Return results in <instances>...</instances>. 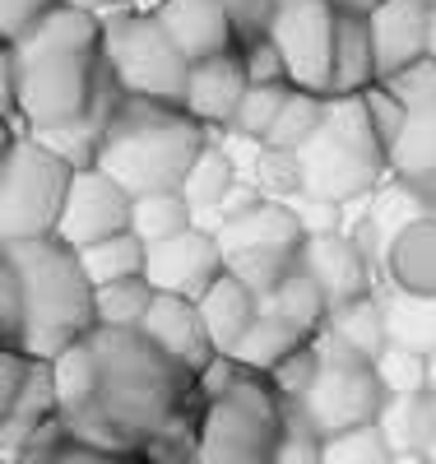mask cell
<instances>
[{"instance_id":"cell-1","label":"cell","mask_w":436,"mask_h":464,"mask_svg":"<svg viewBox=\"0 0 436 464\" xmlns=\"http://www.w3.org/2000/svg\"><path fill=\"white\" fill-rule=\"evenodd\" d=\"M61 422L93 446L144 455L168 428L186 418V400L200 376L172 362L144 330H107L52 358Z\"/></svg>"},{"instance_id":"cell-2","label":"cell","mask_w":436,"mask_h":464,"mask_svg":"<svg viewBox=\"0 0 436 464\" xmlns=\"http://www.w3.org/2000/svg\"><path fill=\"white\" fill-rule=\"evenodd\" d=\"M19 70V121L28 135H56L89 121L116 74L102 56V14L56 0L19 43H5Z\"/></svg>"},{"instance_id":"cell-3","label":"cell","mask_w":436,"mask_h":464,"mask_svg":"<svg viewBox=\"0 0 436 464\" xmlns=\"http://www.w3.org/2000/svg\"><path fill=\"white\" fill-rule=\"evenodd\" d=\"M209 144H214V130L205 121H195L186 107L126 93L102 130L98 168L111 172L131 196L181 190Z\"/></svg>"},{"instance_id":"cell-4","label":"cell","mask_w":436,"mask_h":464,"mask_svg":"<svg viewBox=\"0 0 436 464\" xmlns=\"http://www.w3.org/2000/svg\"><path fill=\"white\" fill-rule=\"evenodd\" d=\"M0 256H5L19 279H24V353L33 358H61L65 348H74L79 339H89L98 330V306H93V279L84 269V256H79L70 242L61 237H33V242H0Z\"/></svg>"},{"instance_id":"cell-5","label":"cell","mask_w":436,"mask_h":464,"mask_svg":"<svg viewBox=\"0 0 436 464\" xmlns=\"http://www.w3.org/2000/svg\"><path fill=\"white\" fill-rule=\"evenodd\" d=\"M306 168V196H321L334 205H353L394 177L390 163V140L376 130L372 107L363 93H330V111L321 130H315L302 149Z\"/></svg>"},{"instance_id":"cell-6","label":"cell","mask_w":436,"mask_h":464,"mask_svg":"<svg viewBox=\"0 0 436 464\" xmlns=\"http://www.w3.org/2000/svg\"><path fill=\"white\" fill-rule=\"evenodd\" d=\"M74 163L43 135L10 130L0 159V242L56 237Z\"/></svg>"},{"instance_id":"cell-7","label":"cell","mask_w":436,"mask_h":464,"mask_svg":"<svg viewBox=\"0 0 436 464\" xmlns=\"http://www.w3.org/2000/svg\"><path fill=\"white\" fill-rule=\"evenodd\" d=\"M102 56L131 98H153L186 107L190 84V61L168 37L153 10H116L102 14Z\"/></svg>"},{"instance_id":"cell-8","label":"cell","mask_w":436,"mask_h":464,"mask_svg":"<svg viewBox=\"0 0 436 464\" xmlns=\"http://www.w3.org/2000/svg\"><path fill=\"white\" fill-rule=\"evenodd\" d=\"M315 343H321V372H315L311 391L302 400H288V404H297L321 437L376 422L390 404V391H385L376 362L334 343L330 334H315Z\"/></svg>"},{"instance_id":"cell-9","label":"cell","mask_w":436,"mask_h":464,"mask_svg":"<svg viewBox=\"0 0 436 464\" xmlns=\"http://www.w3.org/2000/svg\"><path fill=\"white\" fill-rule=\"evenodd\" d=\"M334 24L339 10L334 0H279L269 14V37L288 61L293 89L330 93V70H334Z\"/></svg>"},{"instance_id":"cell-10","label":"cell","mask_w":436,"mask_h":464,"mask_svg":"<svg viewBox=\"0 0 436 464\" xmlns=\"http://www.w3.org/2000/svg\"><path fill=\"white\" fill-rule=\"evenodd\" d=\"M131 209H135V196L111 172H102L98 163L93 168H74L56 237L70 242L74 251H84V246H93L102 237L126 232L131 227Z\"/></svg>"},{"instance_id":"cell-11","label":"cell","mask_w":436,"mask_h":464,"mask_svg":"<svg viewBox=\"0 0 436 464\" xmlns=\"http://www.w3.org/2000/svg\"><path fill=\"white\" fill-rule=\"evenodd\" d=\"M228 269V256H223V242L218 232L195 223L186 232H177V237L149 246V284L158 293H177V297H195L200 302L205 288Z\"/></svg>"},{"instance_id":"cell-12","label":"cell","mask_w":436,"mask_h":464,"mask_svg":"<svg viewBox=\"0 0 436 464\" xmlns=\"http://www.w3.org/2000/svg\"><path fill=\"white\" fill-rule=\"evenodd\" d=\"M422 214H436V205L422 196L413 181L390 177L376 196H372L363 223L353 227V237H358V246H363V256H367V265H372L376 288L390 284V246L400 242V232H404L409 223H418Z\"/></svg>"},{"instance_id":"cell-13","label":"cell","mask_w":436,"mask_h":464,"mask_svg":"<svg viewBox=\"0 0 436 464\" xmlns=\"http://www.w3.org/2000/svg\"><path fill=\"white\" fill-rule=\"evenodd\" d=\"M302 269H306L315 284H321V293L330 297V306H348V302H358V297L381 293L372 265H367V256L358 246V237H353V227H344V232H315V237H306Z\"/></svg>"},{"instance_id":"cell-14","label":"cell","mask_w":436,"mask_h":464,"mask_svg":"<svg viewBox=\"0 0 436 464\" xmlns=\"http://www.w3.org/2000/svg\"><path fill=\"white\" fill-rule=\"evenodd\" d=\"M172 362H181L190 376H200L214 358H218V348L205 330V316H200V302L195 297H177V293H158L153 306H149V316L140 325Z\"/></svg>"},{"instance_id":"cell-15","label":"cell","mask_w":436,"mask_h":464,"mask_svg":"<svg viewBox=\"0 0 436 464\" xmlns=\"http://www.w3.org/2000/svg\"><path fill=\"white\" fill-rule=\"evenodd\" d=\"M153 14L190 65L242 47V33H237L232 14L223 10V0H158Z\"/></svg>"},{"instance_id":"cell-16","label":"cell","mask_w":436,"mask_h":464,"mask_svg":"<svg viewBox=\"0 0 436 464\" xmlns=\"http://www.w3.org/2000/svg\"><path fill=\"white\" fill-rule=\"evenodd\" d=\"M251 89V74H247V61H242V47L237 52H223V56H209V61H195L190 65V84H186V111L195 121H205L209 130H228L237 107H242Z\"/></svg>"},{"instance_id":"cell-17","label":"cell","mask_w":436,"mask_h":464,"mask_svg":"<svg viewBox=\"0 0 436 464\" xmlns=\"http://www.w3.org/2000/svg\"><path fill=\"white\" fill-rule=\"evenodd\" d=\"M367 19H372V43H376L381 80H390V74H400L404 65L427 56L431 0H381Z\"/></svg>"},{"instance_id":"cell-18","label":"cell","mask_w":436,"mask_h":464,"mask_svg":"<svg viewBox=\"0 0 436 464\" xmlns=\"http://www.w3.org/2000/svg\"><path fill=\"white\" fill-rule=\"evenodd\" d=\"M214 232L223 242V256H237V251H302L306 246V227H302V218L288 200H260V205L232 214V218H218Z\"/></svg>"},{"instance_id":"cell-19","label":"cell","mask_w":436,"mask_h":464,"mask_svg":"<svg viewBox=\"0 0 436 464\" xmlns=\"http://www.w3.org/2000/svg\"><path fill=\"white\" fill-rule=\"evenodd\" d=\"M265 312V302L237 279V275H223L205 288V297H200V316H205V330H209V339H214V348L223 358H232V348L247 339V330L256 325V316Z\"/></svg>"},{"instance_id":"cell-20","label":"cell","mask_w":436,"mask_h":464,"mask_svg":"<svg viewBox=\"0 0 436 464\" xmlns=\"http://www.w3.org/2000/svg\"><path fill=\"white\" fill-rule=\"evenodd\" d=\"M390 163L400 181H413L436 205V102L404 107V126L390 144Z\"/></svg>"},{"instance_id":"cell-21","label":"cell","mask_w":436,"mask_h":464,"mask_svg":"<svg viewBox=\"0 0 436 464\" xmlns=\"http://www.w3.org/2000/svg\"><path fill=\"white\" fill-rule=\"evenodd\" d=\"M381 84L376 70V43H372V19L339 10L334 24V70H330V93H367Z\"/></svg>"},{"instance_id":"cell-22","label":"cell","mask_w":436,"mask_h":464,"mask_svg":"<svg viewBox=\"0 0 436 464\" xmlns=\"http://www.w3.org/2000/svg\"><path fill=\"white\" fill-rule=\"evenodd\" d=\"M390 288L436 297V214H422L390 246Z\"/></svg>"},{"instance_id":"cell-23","label":"cell","mask_w":436,"mask_h":464,"mask_svg":"<svg viewBox=\"0 0 436 464\" xmlns=\"http://www.w3.org/2000/svg\"><path fill=\"white\" fill-rule=\"evenodd\" d=\"M15 464H149L144 455L135 450H107V446H93L84 437H74L65 422H47L43 432L28 441V450L15 459Z\"/></svg>"},{"instance_id":"cell-24","label":"cell","mask_w":436,"mask_h":464,"mask_svg":"<svg viewBox=\"0 0 436 464\" xmlns=\"http://www.w3.org/2000/svg\"><path fill=\"white\" fill-rule=\"evenodd\" d=\"M376 422H381V432H385L394 455H404V450L431 455L436 450V395L431 391H422V395H390V404H385V413Z\"/></svg>"},{"instance_id":"cell-25","label":"cell","mask_w":436,"mask_h":464,"mask_svg":"<svg viewBox=\"0 0 436 464\" xmlns=\"http://www.w3.org/2000/svg\"><path fill=\"white\" fill-rule=\"evenodd\" d=\"M325 334H330L334 343H344V348H353V353H363V358L376 362L385 348H390V321H385L381 293L358 297V302H348V306H334Z\"/></svg>"},{"instance_id":"cell-26","label":"cell","mask_w":436,"mask_h":464,"mask_svg":"<svg viewBox=\"0 0 436 464\" xmlns=\"http://www.w3.org/2000/svg\"><path fill=\"white\" fill-rule=\"evenodd\" d=\"M265 312H274L279 321H288L293 330H302L306 339H315V334H325L334 306H330V297L321 293V284H315L306 269H293V275L265 297Z\"/></svg>"},{"instance_id":"cell-27","label":"cell","mask_w":436,"mask_h":464,"mask_svg":"<svg viewBox=\"0 0 436 464\" xmlns=\"http://www.w3.org/2000/svg\"><path fill=\"white\" fill-rule=\"evenodd\" d=\"M302 343H311L302 330H293L288 321H279L274 312H260V316H256V325L247 330V339L232 348V362H237V367H247V372L269 376V372L279 367L288 353H297Z\"/></svg>"},{"instance_id":"cell-28","label":"cell","mask_w":436,"mask_h":464,"mask_svg":"<svg viewBox=\"0 0 436 464\" xmlns=\"http://www.w3.org/2000/svg\"><path fill=\"white\" fill-rule=\"evenodd\" d=\"M385 321H390V343L418 348V353H436V297H413L400 288H381Z\"/></svg>"},{"instance_id":"cell-29","label":"cell","mask_w":436,"mask_h":464,"mask_svg":"<svg viewBox=\"0 0 436 464\" xmlns=\"http://www.w3.org/2000/svg\"><path fill=\"white\" fill-rule=\"evenodd\" d=\"M79 256H84V269H89L93 288L116 284V279H135V275H144V269H149V242L140 237L135 227L116 232V237H102V242H93V246H84Z\"/></svg>"},{"instance_id":"cell-30","label":"cell","mask_w":436,"mask_h":464,"mask_svg":"<svg viewBox=\"0 0 436 464\" xmlns=\"http://www.w3.org/2000/svg\"><path fill=\"white\" fill-rule=\"evenodd\" d=\"M195 223H200V214H195V205L186 200V190H153V196H135V209H131V227L140 232L149 246L177 237V232H186Z\"/></svg>"},{"instance_id":"cell-31","label":"cell","mask_w":436,"mask_h":464,"mask_svg":"<svg viewBox=\"0 0 436 464\" xmlns=\"http://www.w3.org/2000/svg\"><path fill=\"white\" fill-rule=\"evenodd\" d=\"M158 288L149 284V275H135V279H116V284H102L93 293V306H98V325L107 330H140L149 306H153Z\"/></svg>"},{"instance_id":"cell-32","label":"cell","mask_w":436,"mask_h":464,"mask_svg":"<svg viewBox=\"0 0 436 464\" xmlns=\"http://www.w3.org/2000/svg\"><path fill=\"white\" fill-rule=\"evenodd\" d=\"M232 186H237V163H232V153L214 140L200 153V163L190 168V177H186L181 190H186V200L195 205V214H205V209H223Z\"/></svg>"},{"instance_id":"cell-33","label":"cell","mask_w":436,"mask_h":464,"mask_svg":"<svg viewBox=\"0 0 436 464\" xmlns=\"http://www.w3.org/2000/svg\"><path fill=\"white\" fill-rule=\"evenodd\" d=\"M325 111H330V93L293 89L288 102H284V111H279V121H274V130H269V144L274 149H302L315 130H321Z\"/></svg>"},{"instance_id":"cell-34","label":"cell","mask_w":436,"mask_h":464,"mask_svg":"<svg viewBox=\"0 0 436 464\" xmlns=\"http://www.w3.org/2000/svg\"><path fill=\"white\" fill-rule=\"evenodd\" d=\"M251 177L265 190V200H297V196H306V168H302L297 149L265 144L256 153V163H251Z\"/></svg>"},{"instance_id":"cell-35","label":"cell","mask_w":436,"mask_h":464,"mask_svg":"<svg viewBox=\"0 0 436 464\" xmlns=\"http://www.w3.org/2000/svg\"><path fill=\"white\" fill-rule=\"evenodd\" d=\"M293 269H302V251H237V256H228V275H237L260 302L279 288Z\"/></svg>"},{"instance_id":"cell-36","label":"cell","mask_w":436,"mask_h":464,"mask_svg":"<svg viewBox=\"0 0 436 464\" xmlns=\"http://www.w3.org/2000/svg\"><path fill=\"white\" fill-rule=\"evenodd\" d=\"M288 93H293V84H251L228 130H232V135H242V140H260V144H269V130H274V121H279V111H284Z\"/></svg>"},{"instance_id":"cell-37","label":"cell","mask_w":436,"mask_h":464,"mask_svg":"<svg viewBox=\"0 0 436 464\" xmlns=\"http://www.w3.org/2000/svg\"><path fill=\"white\" fill-rule=\"evenodd\" d=\"M376 372H381L390 395H422V391H431V358L418 353V348L390 343L385 353L376 358Z\"/></svg>"},{"instance_id":"cell-38","label":"cell","mask_w":436,"mask_h":464,"mask_svg":"<svg viewBox=\"0 0 436 464\" xmlns=\"http://www.w3.org/2000/svg\"><path fill=\"white\" fill-rule=\"evenodd\" d=\"M274 464H325V437L306 422L297 404L284 400V428L274 441Z\"/></svg>"},{"instance_id":"cell-39","label":"cell","mask_w":436,"mask_h":464,"mask_svg":"<svg viewBox=\"0 0 436 464\" xmlns=\"http://www.w3.org/2000/svg\"><path fill=\"white\" fill-rule=\"evenodd\" d=\"M390 459H394V450L381 432V422L325 437V464H390Z\"/></svg>"},{"instance_id":"cell-40","label":"cell","mask_w":436,"mask_h":464,"mask_svg":"<svg viewBox=\"0 0 436 464\" xmlns=\"http://www.w3.org/2000/svg\"><path fill=\"white\" fill-rule=\"evenodd\" d=\"M315 372H321V343H302L297 353H288L279 367L269 372V381H274V391H279L284 400H302L306 391H311V381H315Z\"/></svg>"},{"instance_id":"cell-41","label":"cell","mask_w":436,"mask_h":464,"mask_svg":"<svg viewBox=\"0 0 436 464\" xmlns=\"http://www.w3.org/2000/svg\"><path fill=\"white\" fill-rule=\"evenodd\" d=\"M24 321H28V306H24V279L19 269L0 256V334H5L10 348L24 343Z\"/></svg>"},{"instance_id":"cell-42","label":"cell","mask_w":436,"mask_h":464,"mask_svg":"<svg viewBox=\"0 0 436 464\" xmlns=\"http://www.w3.org/2000/svg\"><path fill=\"white\" fill-rule=\"evenodd\" d=\"M242 61H247L251 84H293V80H288V61H284L279 47H274L269 33L247 37V43H242Z\"/></svg>"},{"instance_id":"cell-43","label":"cell","mask_w":436,"mask_h":464,"mask_svg":"<svg viewBox=\"0 0 436 464\" xmlns=\"http://www.w3.org/2000/svg\"><path fill=\"white\" fill-rule=\"evenodd\" d=\"M52 5L56 0H0V37H5V43H19Z\"/></svg>"},{"instance_id":"cell-44","label":"cell","mask_w":436,"mask_h":464,"mask_svg":"<svg viewBox=\"0 0 436 464\" xmlns=\"http://www.w3.org/2000/svg\"><path fill=\"white\" fill-rule=\"evenodd\" d=\"M288 205L297 209V218H302V227H306V237H315V232H344V205H334V200L297 196V200H288Z\"/></svg>"},{"instance_id":"cell-45","label":"cell","mask_w":436,"mask_h":464,"mask_svg":"<svg viewBox=\"0 0 436 464\" xmlns=\"http://www.w3.org/2000/svg\"><path fill=\"white\" fill-rule=\"evenodd\" d=\"M274 5H279V0H223V10L232 14L237 33H242V43H247V37H260L269 28Z\"/></svg>"},{"instance_id":"cell-46","label":"cell","mask_w":436,"mask_h":464,"mask_svg":"<svg viewBox=\"0 0 436 464\" xmlns=\"http://www.w3.org/2000/svg\"><path fill=\"white\" fill-rule=\"evenodd\" d=\"M381 0H334V10H348V14H372Z\"/></svg>"},{"instance_id":"cell-47","label":"cell","mask_w":436,"mask_h":464,"mask_svg":"<svg viewBox=\"0 0 436 464\" xmlns=\"http://www.w3.org/2000/svg\"><path fill=\"white\" fill-rule=\"evenodd\" d=\"M390 464H436L431 455H422V450H404V455H394Z\"/></svg>"},{"instance_id":"cell-48","label":"cell","mask_w":436,"mask_h":464,"mask_svg":"<svg viewBox=\"0 0 436 464\" xmlns=\"http://www.w3.org/2000/svg\"><path fill=\"white\" fill-rule=\"evenodd\" d=\"M70 5H84V10H98V14H107V5H116V0H70Z\"/></svg>"},{"instance_id":"cell-49","label":"cell","mask_w":436,"mask_h":464,"mask_svg":"<svg viewBox=\"0 0 436 464\" xmlns=\"http://www.w3.org/2000/svg\"><path fill=\"white\" fill-rule=\"evenodd\" d=\"M427 56L436 61V0H431V33H427Z\"/></svg>"},{"instance_id":"cell-50","label":"cell","mask_w":436,"mask_h":464,"mask_svg":"<svg viewBox=\"0 0 436 464\" xmlns=\"http://www.w3.org/2000/svg\"><path fill=\"white\" fill-rule=\"evenodd\" d=\"M431 395H436V353H431Z\"/></svg>"},{"instance_id":"cell-51","label":"cell","mask_w":436,"mask_h":464,"mask_svg":"<svg viewBox=\"0 0 436 464\" xmlns=\"http://www.w3.org/2000/svg\"><path fill=\"white\" fill-rule=\"evenodd\" d=\"M186 464H195V455H190V459H186Z\"/></svg>"}]
</instances>
